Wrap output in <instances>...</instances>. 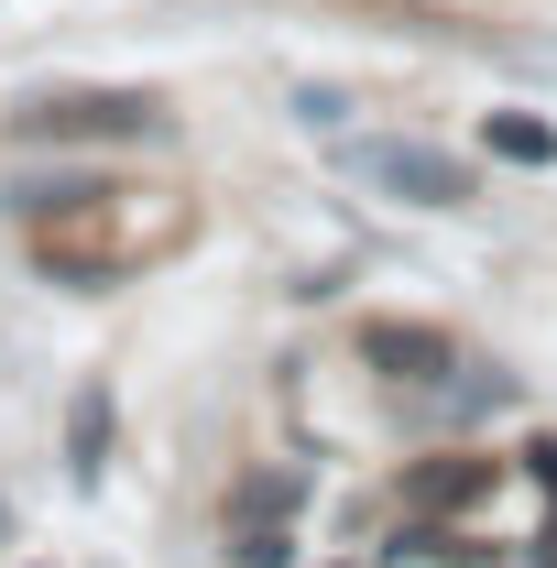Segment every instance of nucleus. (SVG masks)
Wrapping results in <instances>:
<instances>
[{"label": "nucleus", "instance_id": "1", "mask_svg": "<svg viewBox=\"0 0 557 568\" xmlns=\"http://www.w3.org/2000/svg\"><path fill=\"white\" fill-rule=\"evenodd\" d=\"M350 175L372 197H394V209H470L482 197V175L459 153H437V142H350Z\"/></svg>", "mask_w": 557, "mask_h": 568}, {"label": "nucleus", "instance_id": "2", "mask_svg": "<svg viewBox=\"0 0 557 568\" xmlns=\"http://www.w3.org/2000/svg\"><path fill=\"white\" fill-rule=\"evenodd\" d=\"M11 132L22 142H153L164 110H153L142 88H77V99H33Z\"/></svg>", "mask_w": 557, "mask_h": 568}, {"label": "nucleus", "instance_id": "3", "mask_svg": "<svg viewBox=\"0 0 557 568\" xmlns=\"http://www.w3.org/2000/svg\"><path fill=\"white\" fill-rule=\"evenodd\" d=\"M361 361L394 372V383H448V372H459L448 328H416V317H361Z\"/></svg>", "mask_w": 557, "mask_h": 568}, {"label": "nucleus", "instance_id": "4", "mask_svg": "<svg viewBox=\"0 0 557 568\" xmlns=\"http://www.w3.org/2000/svg\"><path fill=\"white\" fill-rule=\"evenodd\" d=\"M482 142L503 153V164H536V175L557 164V121H536V110H492V121H482Z\"/></svg>", "mask_w": 557, "mask_h": 568}, {"label": "nucleus", "instance_id": "5", "mask_svg": "<svg viewBox=\"0 0 557 568\" xmlns=\"http://www.w3.org/2000/svg\"><path fill=\"white\" fill-rule=\"evenodd\" d=\"M492 481H503L492 459H459V470H416V503H448V514H470V503H482Z\"/></svg>", "mask_w": 557, "mask_h": 568}, {"label": "nucleus", "instance_id": "6", "mask_svg": "<svg viewBox=\"0 0 557 568\" xmlns=\"http://www.w3.org/2000/svg\"><path fill=\"white\" fill-rule=\"evenodd\" d=\"M99 448H110V394H77V470H99Z\"/></svg>", "mask_w": 557, "mask_h": 568}, {"label": "nucleus", "instance_id": "7", "mask_svg": "<svg viewBox=\"0 0 557 568\" xmlns=\"http://www.w3.org/2000/svg\"><path fill=\"white\" fill-rule=\"evenodd\" d=\"M0 525H11V514H0Z\"/></svg>", "mask_w": 557, "mask_h": 568}]
</instances>
